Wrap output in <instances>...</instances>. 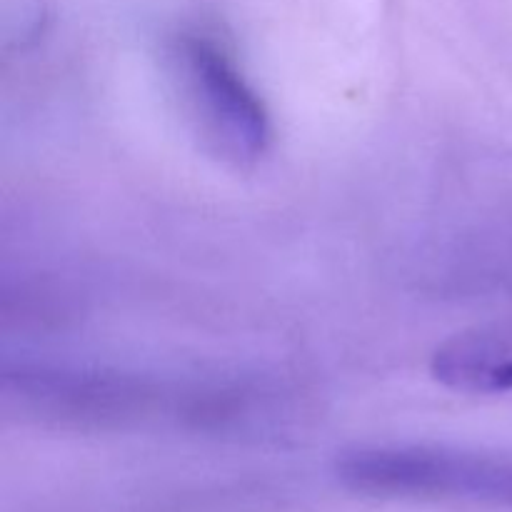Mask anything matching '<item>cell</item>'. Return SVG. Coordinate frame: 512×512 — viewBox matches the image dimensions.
<instances>
[{
  "label": "cell",
  "instance_id": "3",
  "mask_svg": "<svg viewBox=\"0 0 512 512\" xmlns=\"http://www.w3.org/2000/svg\"><path fill=\"white\" fill-rule=\"evenodd\" d=\"M430 373L455 393H512V340L500 333H463L435 350Z\"/></svg>",
  "mask_w": 512,
  "mask_h": 512
},
{
  "label": "cell",
  "instance_id": "1",
  "mask_svg": "<svg viewBox=\"0 0 512 512\" xmlns=\"http://www.w3.org/2000/svg\"><path fill=\"white\" fill-rule=\"evenodd\" d=\"M335 473L373 498L512 508V460L448 445H363L345 450Z\"/></svg>",
  "mask_w": 512,
  "mask_h": 512
},
{
  "label": "cell",
  "instance_id": "2",
  "mask_svg": "<svg viewBox=\"0 0 512 512\" xmlns=\"http://www.w3.org/2000/svg\"><path fill=\"white\" fill-rule=\"evenodd\" d=\"M168 73L198 133L220 158L253 165L268 153L273 125L263 98L223 48L203 35H178Z\"/></svg>",
  "mask_w": 512,
  "mask_h": 512
}]
</instances>
